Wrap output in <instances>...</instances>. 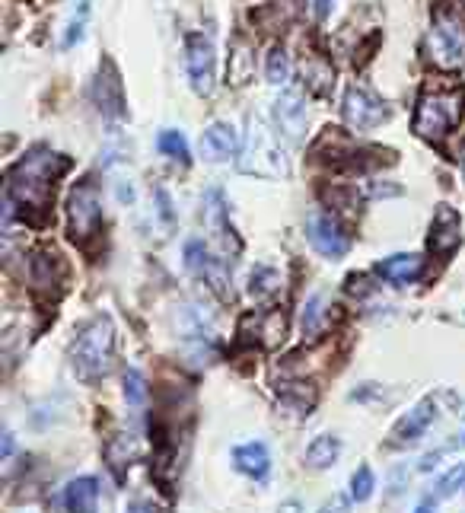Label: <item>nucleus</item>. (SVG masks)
<instances>
[{"label":"nucleus","mask_w":465,"mask_h":513,"mask_svg":"<svg viewBox=\"0 0 465 513\" xmlns=\"http://www.w3.org/2000/svg\"><path fill=\"white\" fill-rule=\"evenodd\" d=\"M386 102L380 96H373L370 90L364 87H351L348 93H344V122H348L351 128L357 131H370L376 125L386 122Z\"/></svg>","instance_id":"obj_9"},{"label":"nucleus","mask_w":465,"mask_h":513,"mask_svg":"<svg viewBox=\"0 0 465 513\" xmlns=\"http://www.w3.org/2000/svg\"><path fill=\"white\" fill-rule=\"evenodd\" d=\"M64 504L71 513H96V507H99V482L93 475L74 478V482L64 488Z\"/></svg>","instance_id":"obj_18"},{"label":"nucleus","mask_w":465,"mask_h":513,"mask_svg":"<svg viewBox=\"0 0 465 513\" xmlns=\"http://www.w3.org/2000/svg\"><path fill=\"white\" fill-rule=\"evenodd\" d=\"M319 513H348V501H344V498H332Z\"/></svg>","instance_id":"obj_30"},{"label":"nucleus","mask_w":465,"mask_h":513,"mask_svg":"<svg viewBox=\"0 0 465 513\" xmlns=\"http://www.w3.org/2000/svg\"><path fill=\"white\" fill-rule=\"evenodd\" d=\"M434 418H437V405H434V399H421L405 418H399V424L392 427V443H399V447H405V443L421 440L427 427L434 424Z\"/></svg>","instance_id":"obj_13"},{"label":"nucleus","mask_w":465,"mask_h":513,"mask_svg":"<svg viewBox=\"0 0 465 513\" xmlns=\"http://www.w3.org/2000/svg\"><path fill=\"white\" fill-rule=\"evenodd\" d=\"M430 58H434L437 67L443 71H459L465 67V23L456 13H440L434 20V29H430Z\"/></svg>","instance_id":"obj_4"},{"label":"nucleus","mask_w":465,"mask_h":513,"mask_svg":"<svg viewBox=\"0 0 465 513\" xmlns=\"http://www.w3.org/2000/svg\"><path fill=\"white\" fill-rule=\"evenodd\" d=\"M243 169L252 176H287V160H284V150L281 144L274 141V134L265 125H255L252 122V134H249V144H246V160Z\"/></svg>","instance_id":"obj_5"},{"label":"nucleus","mask_w":465,"mask_h":513,"mask_svg":"<svg viewBox=\"0 0 465 513\" xmlns=\"http://www.w3.org/2000/svg\"><path fill=\"white\" fill-rule=\"evenodd\" d=\"M128 513H160V510L153 507L150 501H131L128 504Z\"/></svg>","instance_id":"obj_32"},{"label":"nucleus","mask_w":465,"mask_h":513,"mask_svg":"<svg viewBox=\"0 0 465 513\" xmlns=\"http://www.w3.org/2000/svg\"><path fill=\"white\" fill-rule=\"evenodd\" d=\"M338 456H341V440L332 434H322L306 447V466L309 469H329V466H335Z\"/></svg>","instance_id":"obj_21"},{"label":"nucleus","mask_w":465,"mask_h":513,"mask_svg":"<svg viewBox=\"0 0 465 513\" xmlns=\"http://www.w3.org/2000/svg\"><path fill=\"white\" fill-rule=\"evenodd\" d=\"M233 466L249 475V478H265L268 469H271V456H268V447L262 440H252V443H243V447L233 450Z\"/></svg>","instance_id":"obj_17"},{"label":"nucleus","mask_w":465,"mask_h":513,"mask_svg":"<svg viewBox=\"0 0 465 513\" xmlns=\"http://www.w3.org/2000/svg\"><path fill=\"white\" fill-rule=\"evenodd\" d=\"M239 329H255V341L265 348H278L284 335H287V316L281 310H268V313H252L243 319V326Z\"/></svg>","instance_id":"obj_14"},{"label":"nucleus","mask_w":465,"mask_h":513,"mask_svg":"<svg viewBox=\"0 0 465 513\" xmlns=\"http://www.w3.org/2000/svg\"><path fill=\"white\" fill-rule=\"evenodd\" d=\"M115 361V329L109 316L86 322L71 345V364L80 380H99L112 370Z\"/></svg>","instance_id":"obj_2"},{"label":"nucleus","mask_w":465,"mask_h":513,"mask_svg":"<svg viewBox=\"0 0 465 513\" xmlns=\"http://www.w3.org/2000/svg\"><path fill=\"white\" fill-rule=\"evenodd\" d=\"M86 16H90V7H86V0H83V4H80V16H74L71 26H67L64 48H74V45L83 39V32H86Z\"/></svg>","instance_id":"obj_29"},{"label":"nucleus","mask_w":465,"mask_h":513,"mask_svg":"<svg viewBox=\"0 0 465 513\" xmlns=\"http://www.w3.org/2000/svg\"><path fill=\"white\" fill-rule=\"evenodd\" d=\"M185 71L192 80V90L198 96H211L214 83H217V58H214V45L204 36H192L185 45Z\"/></svg>","instance_id":"obj_8"},{"label":"nucleus","mask_w":465,"mask_h":513,"mask_svg":"<svg viewBox=\"0 0 465 513\" xmlns=\"http://www.w3.org/2000/svg\"><path fill=\"white\" fill-rule=\"evenodd\" d=\"M309 4H313V13L319 16V20H325L329 10H332V0H309Z\"/></svg>","instance_id":"obj_31"},{"label":"nucleus","mask_w":465,"mask_h":513,"mask_svg":"<svg viewBox=\"0 0 465 513\" xmlns=\"http://www.w3.org/2000/svg\"><path fill=\"white\" fill-rule=\"evenodd\" d=\"M373 488H376V478H373V469L370 466H360L354 475H351V498L357 504H364L373 498Z\"/></svg>","instance_id":"obj_25"},{"label":"nucleus","mask_w":465,"mask_h":513,"mask_svg":"<svg viewBox=\"0 0 465 513\" xmlns=\"http://www.w3.org/2000/svg\"><path fill=\"white\" fill-rule=\"evenodd\" d=\"M93 96L99 102V109L102 112H109V115H122V80H118L115 74V67L106 64L99 71L96 77V87H93Z\"/></svg>","instance_id":"obj_19"},{"label":"nucleus","mask_w":465,"mask_h":513,"mask_svg":"<svg viewBox=\"0 0 465 513\" xmlns=\"http://www.w3.org/2000/svg\"><path fill=\"white\" fill-rule=\"evenodd\" d=\"M67 220H71V236L86 243L90 236L99 233L102 224V201H99V188L93 182H80L71 201H67Z\"/></svg>","instance_id":"obj_6"},{"label":"nucleus","mask_w":465,"mask_h":513,"mask_svg":"<svg viewBox=\"0 0 465 513\" xmlns=\"http://www.w3.org/2000/svg\"><path fill=\"white\" fill-rule=\"evenodd\" d=\"M306 239L325 259H341V255H348L351 249V236L344 233V227L329 214H313L306 220Z\"/></svg>","instance_id":"obj_10"},{"label":"nucleus","mask_w":465,"mask_h":513,"mask_svg":"<svg viewBox=\"0 0 465 513\" xmlns=\"http://www.w3.org/2000/svg\"><path fill=\"white\" fill-rule=\"evenodd\" d=\"M325 322H329V310H325V300L322 297H313V300L303 306V319H300L303 335L316 338L325 329Z\"/></svg>","instance_id":"obj_23"},{"label":"nucleus","mask_w":465,"mask_h":513,"mask_svg":"<svg viewBox=\"0 0 465 513\" xmlns=\"http://www.w3.org/2000/svg\"><path fill=\"white\" fill-rule=\"evenodd\" d=\"M415 513H434V504L424 501V504H418V507H415Z\"/></svg>","instance_id":"obj_35"},{"label":"nucleus","mask_w":465,"mask_h":513,"mask_svg":"<svg viewBox=\"0 0 465 513\" xmlns=\"http://www.w3.org/2000/svg\"><path fill=\"white\" fill-rule=\"evenodd\" d=\"M67 169V160L51 150H32L10 169L7 204H20L26 211H45L55 195V179Z\"/></svg>","instance_id":"obj_1"},{"label":"nucleus","mask_w":465,"mask_h":513,"mask_svg":"<svg viewBox=\"0 0 465 513\" xmlns=\"http://www.w3.org/2000/svg\"><path fill=\"white\" fill-rule=\"evenodd\" d=\"M185 265L192 271L195 278H201L208 284L220 300H230L233 297V287H230V271L220 259L208 252V246L201 243V239H192V243L185 246Z\"/></svg>","instance_id":"obj_7"},{"label":"nucleus","mask_w":465,"mask_h":513,"mask_svg":"<svg viewBox=\"0 0 465 513\" xmlns=\"http://www.w3.org/2000/svg\"><path fill=\"white\" fill-rule=\"evenodd\" d=\"M462 239V220L459 214L450 208V204H440V208L434 211V220H430V252L440 255V259H446V255H453L456 246Z\"/></svg>","instance_id":"obj_11"},{"label":"nucleus","mask_w":465,"mask_h":513,"mask_svg":"<svg viewBox=\"0 0 465 513\" xmlns=\"http://www.w3.org/2000/svg\"><path fill=\"white\" fill-rule=\"evenodd\" d=\"M446 450H465V434H459L456 440L446 443Z\"/></svg>","instance_id":"obj_33"},{"label":"nucleus","mask_w":465,"mask_h":513,"mask_svg":"<svg viewBox=\"0 0 465 513\" xmlns=\"http://www.w3.org/2000/svg\"><path fill=\"white\" fill-rule=\"evenodd\" d=\"M125 399L134 408H141L147 402V380L137 370H128L125 373Z\"/></svg>","instance_id":"obj_28"},{"label":"nucleus","mask_w":465,"mask_h":513,"mask_svg":"<svg viewBox=\"0 0 465 513\" xmlns=\"http://www.w3.org/2000/svg\"><path fill=\"white\" fill-rule=\"evenodd\" d=\"M290 77V58H287V51L274 45L268 51V80L274 83V87H281V83H287Z\"/></svg>","instance_id":"obj_26"},{"label":"nucleus","mask_w":465,"mask_h":513,"mask_svg":"<svg viewBox=\"0 0 465 513\" xmlns=\"http://www.w3.org/2000/svg\"><path fill=\"white\" fill-rule=\"evenodd\" d=\"M141 453H144V443L137 440L134 434H118V437H112V440H109V447H106L109 469H112L118 478H122L125 469H128Z\"/></svg>","instance_id":"obj_20"},{"label":"nucleus","mask_w":465,"mask_h":513,"mask_svg":"<svg viewBox=\"0 0 465 513\" xmlns=\"http://www.w3.org/2000/svg\"><path fill=\"white\" fill-rule=\"evenodd\" d=\"M157 147H160V153H166L169 160H179V163L192 160V153H188V141L182 138V131H172V128L160 131Z\"/></svg>","instance_id":"obj_24"},{"label":"nucleus","mask_w":465,"mask_h":513,"mask_svg":"<svg viewBox=\"0 0 465 513\" xmlns=\"http://www.w3.org/2000/svg\"><path fill=\"white\" fill-rule=\"evenodd\" d=\"M462 485H465V466L459 463V466H453L450 472H443L440 478H437V498L443 501V498H453L456 491H462Z\"/></svg>","instance_id":"obj_27"},{"label":"nucleus","mask_w":465,"mask_h":513,"mask_svg":"<svg viewBox=\"0 0 465 513\" xmlns=\"http://www.w3.org/2000/svg\"><path fill=\"white\" fill-rule=\"evenodd\" d=\"M274 118H278V128L287 134V138H300L303 128H306V106L297 93H287L274 102Z\"/></svg>","instance_id":"obj_16"},{"label":"nucleus","mask_w":465,"mask_h":513,"mask_svg":"<svg viewBox=\"0 0 465 513\" xmlns=\"http://www.w3.org/2000/svg\"><path fill=\"white\" fill-rule=\"evenodd\" d=\"M13 456V434H4V459Z\"/></svg>","instance_id":"obj_34"},{"label":"nucleus","mask_w":465,"mask_h":513,"mask_svg":"<svg viewBox=\"0 0 465 513\" xmlns=\"http://www.w3.org/2000/svg\"><path fill=\"white\" fill-rule=\"evenodd\" d=\"M465 112V93L459 87H446V83H430L421 93L418 112H415V131L427 141H443Z\"/></svg>","instance_id":"obj_3"},{"label":"nucleus","mask_w":465,"mask_h":513,"mask_svg":"<svg viewBox=\"0 0 465 513\" xmlns=\"http://www.w3.org/2000/svg\"><path fill=\"white\" fill-rule=\"evenodd\" d=\"M462 166H465V157H462Z\"/></svg>","instance_id":"obj_36"},{"label":"nucleus","mask_w":465,"mask_h":513,"mask_svg":"<svg viewBox=\"0 0 465 513\" xmlns=\"http://www.w3.org/2000/svg\"><path fill=\"white\" fill-rule=\"evenodd\" d=\"M249 281H252V284H249V294H252L255 300H271V297L281 290L278 271H274V268H265V265H258V268L252 271V278H249Z\"/></svg>","instance_id":"obj_22"},{"label":"nucleus","mask_w":465,"mask_h":513,"mask_svg":"<svg viewBox=\"0 0 465 513\" xmlns=\"http://www.w3.org/2000/svg\"><path fill=\"white\" fill-rule=\"evenodd\" d=\"M239 150V138H236V128L227 122H214L204 128L201 134V157L208 163H227L236 157Z\"/></svg>","instance_id":"obj_12"},{"label":"nucleus","mask_w":465,"mask_h":513,"mask_svg":"<svg viewBox=\"0 0 465 513\" xmlns=\"http://www.w3.org/2000/svg\"><path fill=\"white\" fill-rule=\"evenodd\" d=\"M376 271L395 287H405V284H415L424 275V259L421 255H389L386 262L376 265Z\"/></svg>","instance_id":"obj_15"}]
</instances>
